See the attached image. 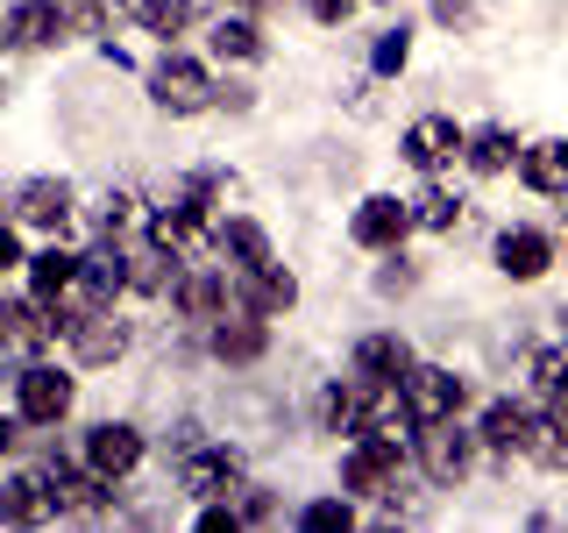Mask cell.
Masks as SVG:
<instances>
[{
    "label": "cell",
    "mask_w": 568,
    "mask_h": 533,
    "mask_svg": "<svg viewBox=\"0 0 568 533\" xmlns=\"http://www.w3.org/2000/svg\"><path fill=\"white\" fill-rule=\"evenodd\" d=\"M298 526H306V533H348V526H355V512H348V505H334V497H320V505L298 512Z\"/></svg>",
    "instance_id": "836d02e7"
},
{
    "label": "cell",
    "mask_w": 568,
    "mask_h": 533,
    "mask_svg": "<svg viewBox=\"0 0 568 533\" xmlns=\"http://www.w3.org/2000/svg\"><path fill=\"white\" fill-rule=\"evenodd\" d=\"M14 413H22L29 426H58L71 413V378L50 363H29L22 378H14Z\"/></svg>",
    "instance_id": "52a82bcc"
},
{
    "label": "cell",
    "mask_w": 568,
    "mask_h": 533,
    "mask_svg": "<svg viewBox=\"0 0 568 533\" xmlns=\"http://www.w3.org/2000/svg\"><path fill=\"white\" fill-rule=\"evenodd\" d=\"M526 434H532V413H526V405H511V399L484 405V420H476V441L497 449V455H526Z\"/></svg>",
    "instance_id": "ffe728a7"
},
{
    "label": "cell",
    "mask_w": 568,
    "mask_h": 533,
    "mask_svg": "<svg viewBox=\"0 0 568 533\" xmlns=\"http://www.w3.org/2000/svg\"><path fill=\"white\" fill-rule=\"evenodd\" d=\"M398 384H405L413 420H448L455 405H462V378H455V370H440V363H413Z\"/></svg>",
    "instance_id": "8fae6325"
},
{
    "label": "cell",
    "mask_w": 568,
    "mask_h": 533,
    "mask_svg": "<svg viewBox=\"0 0 568 533\" xmlns=\"http://www.w3.org/2000/svg\"><path fill=\"white\" fill-rule=\"evenodd\" d=\"M85 462H93L100 476H114V484H121V476L142 462V434H135L129 420H100L93 434H85Z\"/></svg>",
    "instance_id": "9a60e30c"
},
{
    "label": "cell",
    "mask_w": 568,
    "mask_h": 533,
    "mask_svg": "<svg viewBox=\"0 0 568 533\" xmlns=\"http://www.w3.org/2000/svg\"><path fill=\"white\" fill-rule=\"evenodd\" d=\"M405 58H413L405 29H384V36H377V50H369V71H377V79H390V71H405Z\"/></svg>",
    "instance_id": "d6a6232c"
},
{
    "label": "cell",
    "mask_w": 568,
    "mask_h": 533,
    "mask_svg": "<svg viewBox=\"0 0 568 533\" xmlns=\"http://www.w3.org/2000/svg\"><path fill=\"white\" fill-rule=\"evenodd\" d=\"M547 263H555V242H547L540 228H505V235H497V271L505 278L532 284V278H547Z\"/></svg>",
    "instance_id": "ac0fdd59"
},
{
    "label": "cell",
    "mask_w": 568,
    "mask_h": 533,
    "mask_svg": "<svg viewBox=\"0 0 568 533\" xmlns=\"http://www.w3.org/2000/svg\"><path fill=\"white\" fill-rule=\"evenodd\" d=\"M462 221V200L448 185H426L419 200H413V228H434V235H448V228Z\"/></svg>",
    "instance_id": "4316f807"
},
{
    "label": "cell",
    "mask_w": 568,
    "mask_h": 533,
    "mask_svg": "<svg viewBox=\"0 0 568 533\" xmlns=\"http://www.w3.org/2000/svg\"><path fill=\"white\" fill-rule=\"evenodd\" d=\"M320 426H327V434H355V384L320 391Z\"/></svg>",
    "instance_id": "4dcf8cb0"
},
{
    "label": "cell",
    "mask_w": 568,
    "mask_h": 533,
    "mask_svg": "<svg viewBox=\"0 0 568 533\" xmlns=\"http://www.w3.org/2000/svg\"><path fill=\"white\" fill-rule=\"evenodd\" d=\"M532 384L547 391V405L568 399V349H540V355H532Z\"/></svg>",
    "instance_id": "1f68e13d"
},
{
    "label": "cell",
    "mask_w": 568,
    "mask_h": 533,
    "mask_svg": "<svg viewBox=\"0 0 568 533\" xmlns=\"http://www.w3.org/2000/svg\"><path fill=\"white\" fill-rule=\"evenodd\" d=\"M71 278H79V257H71V249H36L29 257V292L36 299H50V306H64V292H71Z\"/></svg>",
    "instance_id": "7402d4cb"
},
{
    "label": "cell",
    "mask_w": 568,
    "mask_h": 533,
    "mask_svg": "<svg viewBox=\"0 0 568 533\" xmlns=\"http://www.w3.org/2000/svg\"><path fill=\"white\" fill-rule=\"evenodd\" d=\"M462 157H469V171H484V178H497V171H511V157H519V142H511V129H476V135H462Z\"/></svg>",
    "instance_id": "d4e9b609"
},
{
    "label": "cell",
    "mask_w": 568,
    "mask_h": 533,
    "mask_svg": "<svg viewBox=\"0 0 568 533\" xmlns=\"http://www.w3.org/2000/svg\"><path fill=\"white\" fill-rule=\"evenodd\" d=\"M342 484L355 497H398V434H355L342 455Z\"/></svg>",
    "instance_id": "7a4b0ae2"
},
{
    "label": "cell",
    "mask_w": 568,
    "mask_h": 533,
    "mask_svg": "<svg viewBox=\"0 0 568 533\" xmlns=\"http://www.w3.org/2000/svg\"><path fill=\"white\" fill-rule=\"evenodd\" d=\"M14 263H29V257H22V235L0 221V271H14Z\"/></svg>",
    "instance_id": "8d00e7d4"
},
{
    "label": "cell",
    "mask_w": 568,
    "mask_h": 533,
    "mask_svg": "<svg viewBox=\"0 0 568 533\" xmlns=\"http://www.w3.org/2000/svg\"><path fill=\"white\" fill-rule=\"evenodd\" d=\"M306 14H313V22H348L355 0H306Z\"/></svg>",
    "instance_id": "d590c367"
},
{
    "label": "cell",
    "mask_w": 568,
    "mask_h": 533,
    "mask_svg": "<svg viewBox=\"0 0 568 533\" xmlns=\"http://www.w3.org/2000/svg\"><path fill=\"white\" fill-rule=\"evenodd\" d=\"M14 449V420H0V455H8Z\"/></svg>",
    "instance_id": "f35d334b"
},
{
    "label": "cell",
    "mask_w": 568,
    "mask_h": 533,
    "mask_svg": "<svg viewBox=\"0 0 568 533\" xmlns=\"http://www.w3.org/2000/svg\"><path fill=\"white\" fill-rule=\"evenodd\" d=\"M242 520H248V526L277 520V497H271V491H242Z\"/></svg>",
    "instance_id": "e575fe53"
},
{
    "label": "cell",
    "mask_w": 568,
    "mask_h": 533,
    "mask_svg": "<svg viewBox=\"0 0 568 533\" xmlns=\"http://www.w3.org/2000/svg\"><path fill=\"white\" fill-rule=\"evenodd\" d=\"M519 178L532 192H568V142H532V150H519Z\"/></svg>",
    "instance_id": "cb8c5ba5"
},
{
    "label": "cell",
    "mask_w": 568,
    "mask_h": 533,
    "mask_svg": "<svg viewBox=\"0 0 568 533\" xmlns=\"http://www.w3.org/2000/svg\"><path fill=\"white\" fill-rule=\"evenodd\" d=\"M348 370L369 378V384H398L405 370H413V342H405V334H363L355 355H348Z\"/></svg>",
    "instance_id": "e0dca14e"
},
{
    "label": "cell",
    "mask_w": 568,
    "mask_h": 533,
    "mask_svg": "<svg viewBox=\"0 0 568 533\" xmlns=\"http://www.w3.org/2000/svg\"><path fill=\"white\" fill-rule=\"evenodd\" d=\"M213 50H221V58H263V36H256L248 14H227V22L213 29Z\"/></svg>",
    "instance_id": "83f0119b"
},
{
    "label": "cell",
    "mask_w": 568,
    "mask_h": 533,
    "mask_svg": "<svg viewBox=\"0 0 568 533\" xmlns=\"http://www.w3.org/2000/svg\"><path fill=\"white\" fill-rule=\"evenodd\" d=\"M398 150H405V164H413V171H440V164H455V157H462V129H455L448 114H419L413 129H405Z\"/></svg>",
    "instance_id": "7c38bea8"
},
{
    "label": "cell",
    "mask_w": 568,
    "mask_h": 533,
    "mask_svg": "<svg viewBox=\"0 0 568 533\" xmlns=\"http://www.w3.org/2000/svg\"><path fill=\"white\" fill-rule=\"evenodd\" d=\"M50 491H58V512H106V491H114V476H100L93 462H43Z\"/></svg>",
    "instance_id": "5bb4252c"
},
{
    "label": "cell",
    "mask_w": 568,
    "mask_h": 533,
    "mask_svg": "<svg viewBox=\"0 0 568 533\" xmlns=\"http://www.w3.org/2000/svg\"><path fill=\"white\" fill-rule=\"evenodd\" d=\"M178 491L185 497H235L242 491V455L235 449H221V441H200L192 455H178Z\"/></svg>",
    "instance_id": "5b68a950"
},
{
    "label": "cell",
    "mask_w": 568,
    "mask_h": 533,
    "mask_svg": "<svg viewBox=\"0 0 568 533\" xmlns=\"http://www.w3.org/2000/svg\"><path fill=\"white\" fill-rule=\"evenodd\" d=\"M150 100L164 107V114H200V107L213 100V79L200 58H185V50H171V58L150 64Z\"/></svg>",
    "instance_id": "277c9868"
},
{
    "label": "cell",
    "mask_w": 568,
    "mask_h": 533,
    "mask_svg": "<svg viewBox=\"0 0 568 533\" xmlns=\"http://www.w3.org/2000/svg\"><path fill=\"white\" fill-rule=\"evenodd\" d=\"M0 520H8V526H43V520H58V491H50V476H43V470L8 476V484H0Z\"/></svg>",
    "instance_id": "4fadbf2b"
},
{
    "label": "cell",
    "mask_w": 568,
    "mask_h": 533,
    "mask_svg": "<svg viewBox=\"0 0 568 533\" xmlns=\"http://www.w3.org/2000/svg\"><path fill=\"white\" fill-rule=\"evenodd\" d=\"M71 36V8L64 0H14L0 8V43H22V50H50Z\"/></svg>",
    "instance_id": "8992f818"
},
{
    "label": "cell",
    "mask_w": 568,
    "mask_h": 533,
    "mask_svg": "<svg viewBox=\"0 0 568 533\" xmlns=\"http://www.w3.org/2000/svg\"><path fill=\"white\" fill-rule=\"evenodd\" d=\"M271 349V328H263V313H242V320H213V355L221 363H256V355Z\"/></svg>",
    "instance_id": "44dd1931"
},
{
    "label": "cell",
    "mask_w": 568,
    "mask_h": 533,
    "mask_svg": "<svg viewBox=\"0 0 568 533\" xmlns=\"http://www.w3.org/2000/svg\"><path fill=\"white\" fill-rule=\"evenodd\" d=\"M64 334H71V355H79V363H114V355L129 349V320H114V306L71 313Z\"/></svg>",
    "instance_id": "ba28073f"
},
{
    "label": "cell",
    "mask_w": 568,
    "mask_h": 533,
    "mask_svg": "<svg viewBox=\"0 0 568 533\" xmlns=\"http://www.w3.org/2000/svg\"><path fill=\"white\" fill-rule=\"evenodd\" d=\"M213 249H221L235 271H256V263H271V235H263L256 221H213Z\"/></svg>",
    "instance_id": "603a6c76"
},
{
    "label": "cell",
    "mask_w": 568,
    "mask_h": 533,
    "mask_svg": "<svg viewBox=\"0 0 568 533\" xmlns=\"http://www.w3.org/2000/svg\"><path fill=\"white\" fill-rule=\"evenodd\" d=\"M292 306H298V278L284 271V263H256V271H242V313L277 320V313H292Z\"/></svg>",
    "instance_id": "2e32d148"
},
{
    "label": "cell",
    "mask_w": 568,
    "mask_h": 533,
    "mask_svg": "<svg viewBox=\"0 0 568 533\" xmlns=\"http://www.w3.org/2000/svg\"><path fill=\"white\" fill-rule=\"evenodd\" d=\"M434 14H440V22H469L476 0H434Z\"/></svg>",
    "instance_id": "74e56055"
},
{
    "label": "cell",
    "mask_w": 568,
    "mask_h": 533,
    "mask_svg": "<svg viewBox=\"0 0 568 533\" xmlns=\"http://www.w3.org/2000/svg\"><path fill=\"white\" fill-rule=\"evenodd\" d=\"M413 455H419V470L434 476V484H462L469 462H476V434H469V426H455V413L448 420H419Z\"/></svg>",
    "instance_id": "6da1fadb"
},
{
    "label": "cell",
    "mask_w": 568,
    "mask_h": 533,
    "mask_svg": "<svg viewBox=\"0 0 568 533\" xmlns=\"http://www.w3.org/2000/svg\"><path fill=\"white\" fill-rule=\"evenodd\" d=\"M114 292H129V257H121L114 235H106L100 249H85V257H79V278H71L64 306H71V313H85V306H114ZM64 306H58V313H64Z\"/></svg>",
    "instance_id": "3957f363"
},
{
    "label": "cell",
    "mask_w": 568,
    "mask_h": 533,
    "mask_svg": "<svg viewBox=\"0 0 568 533\" xmlns=\"http://www.w3.org/2000/svg\"><path fill=\"white\" fill-rule=\"evenodd\" d=\"M129 221H135V192L129 185H106L100 207H93V228H100V235H121Z\"/></svg>",
    "instance_id": "f546056e"
},
{
    "label": "cell",
    "mask_w": 568,
    "mask_h": 533,
    "mask_svg": "<svg viewBox=\"0 0 568 533\" xmlns=\"http://www.w3.org/2000/svg\"><path fill=\"white\" fill-rule=\"evenodd\" d=\"M135 22L150 36H178L192 22V0H135Z\"/></svg>",
    "instance_id": "f1b7e54d"
},
{
    "label": "cell",
    "mask_w": 568,
    "mask_h": 533,
    "mask_svg": "<svg viewBox=\"0 0 568 533\" xmlns=\"http://www.w3.org/2000/svg\"><path fill=\"white\" fill-rule=\"evenodd\" d=\"M71 213H79V192H71L64 178H29V185L14 192V221L43 228V235H64Z\"/></svg>",
    "instance_id": "9c48e42d"
},
{
    "label": "cell",
    "mask_w": 568,
    "mask_h": 533,
    "mask_svg": "<svg viewBox=\"0 0 568 533\" xmlns=\"http://www.w3.org/2000/svg\"><path fill=\"white\" fill-rule=\"evenodd\" d=\"M405 228H413V200H390V192H369V200L355 207L348 235L363 242V249H398V242H405Z\"/></svg>",
    "instance_id": "30bf717a"
},
{
    "label": "cell",
    "mask_w": 568,
    "mask_h": 533,
    "mask_svg": "<svg viewBox=\"0 0 568 533\" xmlns=\"http://www.w3.org/2000/svg\"><path fill=\"white\" fill-rule=\"evenodd\" d=\"M171 306L185 320H221L227 313V271H178Z\"/></svg>",
    "instance_id": "d6986e66"
},
{
    "label": "cell",
    "mask_w": 568,
    "mask_h": 533,
    "mask_svg": "<svg viewBox=\"0 0 568 533\" xmlns=\"http://www.w3.org/2000/svg\"><path fill=\"white\" fill-rule=\"evenodd\" d=\"M64 8H79V0H64Z\"/></svg>",
    "instance_id": "ab89813d"
},
{
    "label": "cell",
    "mask_w": 568,
    "mask_h": 533,
    "mask_svg": "<svg viewBox=\"0 0 568 533\" xmlns=\"http://www.w3.org/2000/svg\"><path fill=\"white\" fill-rule=\"evenodd\" d=\"M178 284V249H164V242H150V249H135L129 257V292H171Z\"/></svg>",
    "instance_id": "484cf974"
}]
</instances>
